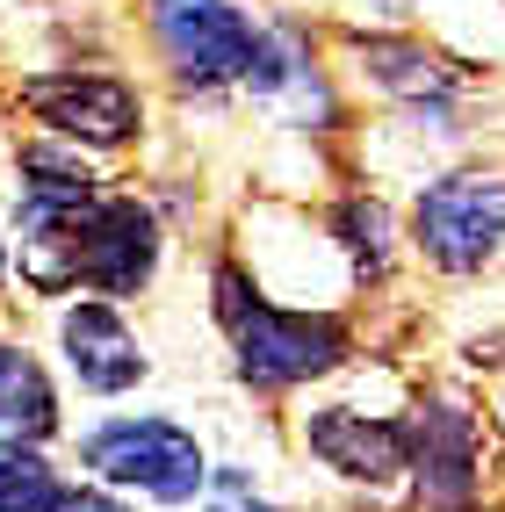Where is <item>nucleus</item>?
Returning <instances> with one entry per match:
<instances>
[{"label": "nucleus", "instance_id": "1", "mask_svg": "<svg viewBox=\"0 0 505 512\" xmlns=\"http://www.w3.org/2000/svg\"><path fill=\"white\" fill-rule=\"evenodd\" d=\"M217 318L239 347V375L260 390H289V383H311L332 361L347 354V332L340 318H311V311H275L246 289V275H217Z\"/></svg>", "mask_w": 505, "mask_h": 512}, {"label": "nucleus", "instance_id": "2", "mask_svg": "<svg viewBox=\"0 0 505 512\" xmlns=\"http://www.w3.org/2000/svg\"><path fill=\"white\" fill-rule=\"evenodd\" d=\"M412 231H419V253L433 267H448V275L484 267L505 246V181L498 174H441L419 195Z\"/></svg>", "mask_w": 505, "mask_h": 512}, {"label": "nucleus", "instance_id": "3", "mask_svg": "<svg viewBox=\"0 0 505 512\" xmlns=\"http://www.w3.org/2000/svg\"><path fill=\"white\" fill-rule=\"evenodd\" d=\"M87 469H101L123 491L166 498V505H181V498L202 491V448L181 426H166V419H116V426H101L87 440Z\"/></svg>", "mask_w": 505, "mask_h": 512}, {"label": "nucleus", "instance_id": "4", "mask_svg": "<svg viewBox=\"0 0 505 512\" xmlns=\"http://www.w3.org/2000/svg\"><path fill=\"white\" fill-rule=\"evenodd\" d=\"M152 29H159V51L174 58V73L188 87L246 80L253 73V51H260V29L231 8V0H159Z\"/></svg>", "mask_w": 505, "mask_h": 512}, {"label": "nucleus", "instance_id": "5", "mask_svg": "<svg viewBox=\"0 0 505 512\" xmlns=\"http://www.w3.org/2000/svg\"><path fill=\"white\" fill-rule=\"evenodd\" d=\"M22 109H37L51 130H65L80 145H123L138 130V94L101 73H44L22 87Z\"/></svg>", "mask_w": 505, "mask_h": 512}, {"label": "nucleus", "instance_id": "6", "mask_svg": "<svg viewBox=\"0 0 505 512\" xmlns=\"http://www.w3.org/2000/svg\"><path fill=\"white\" fill-rule=\"evenodd\" d=\"M412 455H419V498L433 512H462L477 498V419L462 404H433L412 426Z\"/></svg>", "mask_w": 505, "mask_h": 512}, {"label": "nucleus", "instance_id": "7", "mask_svg": "<svg viewBox=\"0 0 505 512\" xmlns=\"http://www.w3.org/2000/svg\"><path fill=\"white\" fill-rule=\"evenodd\" d=\"M303 440H311V455H325L340 476H354V484H383V476H397L404 455H412V426L347 412V404L318 412L311 426H303Z\"/></svg>", "mask_w": 505, "mask_h": 512}, {"label": "nucleus", "instance_id": "8", "mask_svg": "<svg viewBox=\"0 0 505 512\" xmlns=\"http://www.w3.org/2000/svg\"><path fill=\"white\" fill-rule=\"evenodd\" d=\"M65 361L87 390H130L145 375V354L130 325L109 311V303H80V311H65Z\"/></svg>", "mask_w": 505, "mask_h": 512}, {"label": "nucleus", "instance_id": "9", "mask_svg": "<svg viewBox=\"0 0 505 512\" xmlns=\"http://www.w3.org/2000/svg\"><path fill=\"white\" fill-rule=\"evenodd\" d=\"M246 87L267 101L275 116H289V123H325L332 116V101H325V80H318V65H311V51H303L289 29H275V37H260V51H253V73H246Z\"/></svg>", "mask_w": 505, "mask_h": 512}, {"label": "nucleus", "instance_id": "10", "mask_svg": "<svg viewBox=\"0 0 505 512\" xmlns=\"http://www.w3.org/2000/svg\"><path fill=\"white\" fill-rule=\"evenodd\" d=\"M0 426H15V433H29V440L58 426L51 383H44V368L29 361L22 347H0Z\"/></svg>", "mask_w": 505, "mask_h": 512}, {"label": "nucleus", "instance_id": "11", "mask_svg": "<svg viewBox=\"0 0 505 512\" xmlns=\"http://www.w3.org/2000/svg\"><path fill=\"white\" fill-rule=\"evenodd\" d=\"M376 80L397 87V94H412V101H433V116H448L455 80L441 73V58H426L412 44H376Z\"/></svg>", "mask_w": 505, "mask_h": 512}, {"label": "nucleus", "instance_id": "12", "mask_svg": "<svg viewBox=\"0 0 505 512\" xmlns=\"http://www.w3.org/2000/svg\"><path fill=\"white\" fill-rule=\"evenodd\" d=\"M58 505V476L37 448H22V440H8L0 448V512H51Z\"/></svg>", "mask_w": 505, "mask_h": 512}, {"label": "nucleus", "instance_id": "13", "mask_svg": "<svg viewBox=\"0 0 505 512\" xmlns=\"http://www.w3.org/2000/svg\"><path fill=\"white\" fill-rule=\"evenodd\" d=\"M340 231H347V246H354L368 267H383V210H376V202H347V210H340Z\"/></svg>", "mask_w": 505, "mask_h": 512}, {"label": "nucleus", "instance_id": "14", "mask_svg": "<svg viewBox=\"0 0 505 512\" xmlns=\"http://www.w3.org/2000/svg\"><path fill=\"white\" fill-rule=\"evenodd\" d=\"M51 512H123V505H116V498H101V491H58Z\"/></svg>", "mask_w": 505, "mask_h": 512}, {"label": "nucleus", "instance_id": "15", "mask_svg": "<svg viewBox=\"0 0 505 512\" xmlns=\"http://www.w3.org/2000/svg\"><path fill=\"white\" fill-rule=\"evenodd\" d=\"M0 275H8V253H0Z\"/></svg>", "mask_w": 505, "mask_h": 512}]
</instances>
